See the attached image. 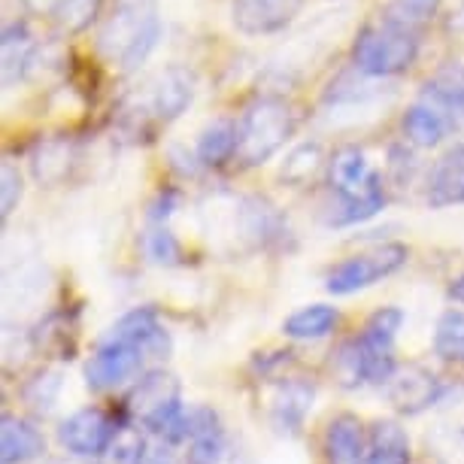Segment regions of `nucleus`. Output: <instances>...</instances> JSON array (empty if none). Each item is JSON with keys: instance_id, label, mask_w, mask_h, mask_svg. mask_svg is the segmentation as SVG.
<instances>
[{"instance_id": "f257e3e1", "label": "nucleus", "mask_w": 464, "mask_h": 464, "mask_svg": "<svg viewBox=\"0 0 464 464\" xmlns=\"http://www.w3.org/2000/svg\"><path fill=\"white\" fill-rule=\"evenodd\" d=\"M161 37L155 0H112L98 34V52L121 73H130L149 58Z\"/></svg>"}, {"instance_id": "f03ea898", "label": "nucleus", "mask_w": 464, "mask_h": 464, "mask_svg": "<svg viewBox=\"0 0 464 464\" xmlns=\"http://www.w3.org/2000/svg\"><path fill=\"white\" fill-rule=\"evenodd\" d=\"M328 186L337 204L331 207V225H358L385 207L382 177L367 164L358 146H340L328 161Z\"/></svg>"}, {"instance_id": "7ed1b4c3", "label": "nucleus", "mask_w": 464, "mask_h": 464, "mask_svg": "<svg viewBox=\"0 0 464 464\" xmlns=\"http://www.w3.org/2000/svg\"><path fill=\"white\" fill-rule=\"evenodd\" d=\"M295 112L292 107L276 98V94H261L243 110L237 121L240 128V146H237V161L243 168H261L288 143V137L295 134Z\"/></svg>"}, {"instance_id": "20e7f679", "label": "nucleus", "mask_w": 464, "mask_h": 464, "mask_svg": "<svg viewBox=\"0 0 464 464\" xmlns=\"http://www.w3.org/2000/svg\"><path fill=\"white\" fill-rule=\"evenodd\" d=\"M419 58V34L395 28V24L373 22L358 31L353 43V67L367 80L401 76Z\"/></svg>"}, {"instance_id": "39448f33", "label": "nucleus", "mask_w": 464, "mask_h": 464, "mask_svg": "<svg viewBox=\"0 0 464 464\" xmlns=\"http://www.w3.org/2000/svg\"><path fill=\"white\" fill-rule=\"evenodd\" d=\"M407 258H410V249L404 243H380V246L358 252L353 258L337 261V265L328 270L325 288L331 295L364 292V288L376 285L380 279L398 274V270L407 265Z\"/></svg>"}, {"instance_id": "423d86ee", "label": "nucleus", "mask_w": 464, "mask_h": 464, "mask_svg": "<svg viewBox=\"0 0 464 464\" xmlns=\"http://www.w3.org/2000/svg\"><path fill=\"white\" fill-rule=\"evenodd\" d=\"M191 101H195V76H191L186 67L173 64V67H164L161 73H155L152 80L146 82L143 98L137 101L134 110H128V116L134 119L140 128L149 125V121L168 125V121L179 119L182 112L191 107Z\"/></svg>"}, {"instance_id": "0eeeda50", "label": "nucleus", "mask_w": 464, "mask_h": 464, "mask_svg": "<svg viewBox=\"0 0 464 464\" xmlns=\"http://www.w3.org/2000/svg\"><path fill=\"white\" fill-rule=\"evenodd\" d=\"M146 355L134 343H121V340L101 337L98 349L92 353L85 364V385L92 392H116L130 380L143 376Z\"/></svg>"}, {"instance_id": "6e6552de", "label": "nucleus", "mask_w": 464, "mask_h": 464, "mask_svg": "<svg viewBox=\"0 0 464 464\" xmlns=\"http://www.w3.org/2000/svg\"><path fill=\"white\" fill-rule=\"evenodd\" d=\"M121 425L107 413V410L82 407L61 422L58 440L70 455H76V459H101L103 450L110 446V440L116 437V431Z\"/></svg>"}, {"instance_id": "1a4fd4ad", "label": "nucleus", "mask_w": 464, "mask_h": 464, "mask_svg": "<svg viewBox=\"0 0 464 464\" xmlns=\"http://www.w3.org/2000/svg\"><path fill=\"white\" fill-rule=\"evenodd\" d=\"M389 404L404 416H419L443 398V380L422 364L398 367L395 376L382 385Z\"/></svg>"}, {"instance_id": "9d476101", "label": "nucleus", "mask_w": 464, "mask_h": 464, "mask_svg": "<svg viewBox=\"0 0 464 464\" xmlns=\"http://www.w3.org/2000/svg\"><path fill=\"white\" fill-rule=\"evenodd\" d=\"M110 340H121V343H134L143 349L146 358H168L170 353V334L161 325L155 306H134L130 313H125L107 334Z\"/></svg>"}, {"instance_id": "9b49d317", "label": "nucleus", "mask_w": 464, "mask_h": 464, "mask_svg": "<svg viewBox=\"0 0 464 464\" xmlns=\"http://www.w3.org/2000/svg\"><path fill=\"white\" fill-rule=\"evenodd\" d=\"M301 10L304 0H234V24L249 37H265L288 28Z\"/></svg>"}, {"instance_id": "f8f14e48", "label": "nucleus", "mask_w": 464, "mask_h": 464, "mask_svg": "<svg viewBox=\"0 0 464 464\" xmlns=\"http://www.w3.org/2000/svg\"><path fill=\"white\" fill-rule=\"evenodd\" d=\"M428 207L443 209L452 204H464V143H452L434 161L425 182Z\"/></svg>"}, {"instance_id": "ddd939ff", "label": "nucleus", "mask_w": 464, "mask_h": 464, "mask_svg": "<svg viewBox=\"0 0 464 464\" xmlns=\"http://www.w3.org/2000/svg\"><path fill=\"white\" fill-rule=\"evenodd\" d=\"M188 464H218L225 452V428L213 407H191L188 410Z\"/></svg>"}, {"instance_id": "4468645a", "label": "nucleus", "mask_w": 464, "mask_h": 464, "mask_svg": "<svg viewBox=\"0 0 464 464\" xmlns=\"http://www.w3.org/2000/svg\"><path fill=\"white\" fill-rule=\"evenodd\" d=\"M328 464H364L367 455V434L362 419L355 413H337L322 437Z\"/></svg>"}, {"instance_id": "2eb2a0df", "label": "nucleus", "mask_w": 464, "mask_h": 464, "mask_svg": "<svg viewBox=\"0 0 464 464\" xmlns=\"http://www.w3.org/2000/svg\"><path fill=\"white\" fill-rule=\"evenodd\" d=\"M46 452V437L40 428L22 416L4 413L0 422V461L4 464H28Z\"/></svg>"}, {"instance_id": "dca6fc26", "label": "nucleus", "mask_w": 464, "mask_h": 464, "mask_svg": "<svg viewBox=\"0 0 464 464\" xmlns=\"http://www.w3.org/2000/svg\"><path fill=\"white\" fill-rule=\"evenodd\" d=\"M0 49H4V85L13 89L15 82H22L28 76V70L37 61V40H34L31 28L24 22H10L4 28Z\"/></svg>"}, {"instance_id": "f3484780", "label": "nucleus", "mask_w": 464, "mask_h": 464, "mask_svg": "<svg viewBox=\"0 0 464 464\" xmlns=\"http://www.w3.org/2000/svg\"><path fill=\"white\" fill-rule=\"evenodd\" d=\"M401 130H404V140L416 149H434L443 143L446 130H450V119H446L443 110L431 107L428 101H419L413 107L404 110V119H401Z\"/></svg>"}, {"instance_id": "a211bd4d", "label": "nucleus", "mask_w": 464, "mask_h": 464, "mask_svg": "<svg viewBox=\"0 0 464 464\" xmlns=\"http://www.w3.org/2000/svg\"><path fill=\"white\" fill-rule=\"evenodd\" d=\"M237 146H240L237 121L216 119L200 130L195 155L204 168H222L225 161H237Z\"/></svg>"}, {"instance_id": "6ab92c4d", "label": "nucleus", "mask_w": 464, "mask_h": 464, "mask_svg": "<svg viewBox=\"0 0 464 464\" xmlns=\"http://www.w3.org/2000/svg\"><path fill=\"white\" fill-rule=\"evenodd\" d=\"M364 464H410V437L398 422L382 419L367 434Z\"/></svg>"}, {"instance_id": "aec40b11", "label": "nucleus", "mask_w": 464, "mask_h": 464, "mask_svg": "<svg viewBox=\"0 0 464 464\" xmlns=\"http://www.w3.org/2000/svg\"><path fill=\"white\" fill-rule=\"evenodd\" d=\"M425 101L443 112H464V64L446 61L428 76Z\"/></svg>"}, {"instance_id": "412c9836", "label": "nucleus", "mask_w": 464, "mask_h": 464, "mask_svg": "<svg viewBox=\"0 0 464 464\" xmlns=\"http://www.w3.org/2000/svg\"><path fill=\"white\" fill-rule=\"evenodd\" d=\"M31 343L43 355L70 362L76 355V325L67 319V313H49L31 334Z\"/></svg>"}, {"instance_id": "4be33fe9", "label": "nucleus", "mask_w": 464, "mask_h": 464, "mask_svg": "<svg viewBox=\"0 0 464 464\" xmlns=\"http://www.w3.org/2000/svg\"><path fill=\"white\" fill-rule=\"evenodd\" d=\"M313 407V385L301 380H288L283 389L276 392L274 404H270V419L279 431H297L304 416Z\"/></svg>"}, {"instance_id": "5701e85b", "label": "nucleus", "mask_w": 464, "mask_h": 464, "mask_svg": "<svg viewBox=\"0 0 464 464\" xmlns=\"http://www.w3.org/2000/svg\"><path fill=\"white\" fill-rule=\"evenodd\" d=\"M340 310L331 304H310L295 310L292 316L283 322V334L292 340H322L337 328Z\"/></svg>"}, {"instance_id": "b1692460", "label": "nucleus", "mask_w": 464, "mask_h": 464, "mask_svg": "<svg viewBox=\"0 0 464 464\" xmlns=\"http://www.w3.org/2000/svg\"><path fill=\"white\" fill-rule=\"evenodd\" d=\"M70 164H73V146L70 140H43V143L34 149V177L43 186H58L61 179L70 173Z\"/></svg>"}, {"instance_id": "393cba45", "label": "nucleus", "mask_w": 464, "mask_h": 464, "mask_svg": "<svg viewBox=\"0 0 464 464\" xmlns=\"http://www.w3.org/2000/svg\"><path fill=\"white\" fill-rule=\"evenodd\" d=\"M434 355L452 367H464V310H446L437 319Z\"/></svg>"}, {"instance_id": "a878e982", "label": "nucleus", "mask_w": 464, "mask_h": 464, "mask_svg": "<svg viewBox=\"0 0 464 464\" xmlns=\"http://www.w3.org/2000/svg\"><path fill=\"white\" fill-rule=\"evenodd\" d=\"M440 4L443 0H389V4L382 6L380 22L419 34L437 15Z\"/></svg>"}, {"instance_id": "bb28decb", "label": "nucleus", "mask_w": 464, "mask_h": 464, "mask_svg": "<svg viewBox=\"0 0 464 464\" xmlns=\"http://www.w3.org/2000/svg\"><path fill=\"white\" fill-rule=\"evenodd\" d=\"M401 328H404V310H401V306H380V310L367 316L358 337L376 349H395Z\"/></svg>"}, {"instance_id": "cd10ccee", "label": "nucleus", "mask_w": 464, "mask_h": 464, "mask_svg": "<svg viewBox=\"0 0 464 464\" xmlns=\"http://www.w3.org/2000/svg\"><path fill=\"white\" fill-rule=\"evenodd\" d=\"M325 168V155H322L319 143H301L297 149H292V155L283 164V179L288 186L301 188L306 182H313Z\"/></svg>"}, {"instance_id": "c85d7f7f", "label": "nucleus", "mask_w": 464, "mask_h": 464, "mask_svg": "<svg viewBox=\"0 0 464 464\" xmlns=\"http://www.w3.org/2000/svg\"><path fill=\"white\" fill-rule=\"evenodd\" d=\"M149 452V443L140 428L134 425H121L116 437L110 440V446L103 450L98 464H143Z\"/></svg>"}, {"instance_id": "c756f323", "label": "nucleus", "mask_w": 464, "mask_h": 464, "mask_svg": "<svg viewBox=\"0 0 464 464\" xmlns=\"http://www.w3.org/2000/svg\"><path fill=\"white\" fill-rule=\"evenodd\" d=\"M331 371H334V380L343 385V389H358V385H367V373H364V353L358 337H349L337 346L334 362H331Z\"/></svg>"}, {"instance_id": "7c9ffc66", "label": "nucleus", "mask_w": 464, "mask_h": 464, "mask_svg": "<svg viewBox=\"0 0 464 464\" xmlns=\"http://www.w3.org/2000/svg\"><path fill=\"white\" fill-rule=\"evenodd\" d=\"M101 6H103V0H58L52 19H55L61 34H82L98 19Z\"/></svg>"}, {"instance_id": "2f4dec72", "label": "nucleus", "mask_w": 464, "mask_h": 464, "mask_svg": "<svg viewBox=\"0 0 464 464\" xmlns=\"http://www.w3.org/2000/svg\"><path fill=\"white\" fill-rule=\"evenodd\" d=\"M22 395L34 413H43V416L52 413V407H55V401L61 395V373H55V371L37 373L28 385H24Z\"/></svg>"}, {"instance_id": "473e14b6", "label": "nucleus", "mask_w": 464, "mask_h": 464, "mask_svg": "<svg viewBox=\"0 0 464 464\" xmlns=\"http://www.w3.org/2000/svg\"><path fill=\"white\" fill-rule=\"evenodd\" d=\"M146 256L155 261V265H179L182 258V243L177 240V234L170 227L159 225L155 231L146 234Z\"/></svg>"}, {"instance_id": "72a5a7b5", "label": "nucleus", "mask_w": 464, "mask_h": 464, "mask_svg": "<svg viewBox=\"0 0 464 464\" xmlns=\"http://www.w3.org/2000/svg\"><path fill=\"white\" fill-rule=\"evenodd\" d=\"M0 182H4V198H0V213L4 218L13 216V209L19 207L22 200V173L13 161H4V170H0Z\"/></svg>"}, {"instance_id": "f704fd0d", "label": "nucleus", "mask_w": 464, "mask_h": 464, "mask_svg": "<svg viewBox=\"0 0 464 464\" xmlns=\"http://www.w3.org/2000/svg\"><path fill=\"white\" fill-rule=\"evenodd\" d=\"M143 464H188V461L177 452V446H173V443L159 440V443L149 446V452H146V461H143Z\"/></svg>"}, {"instance_id": "c9c22d12", "label": "nucleus", "mask_w": 464, "mask_h": 464, "mask_svg": "<svg viewBox=\"0 0 464 464\" xmlns=\"http://www.w3.org/2000/svg\"><path fill=\"white\" fill-rule=\"evenodd\" d=\"M28 10H34V13H55V6H58V0H22Z\"/></svg>"}, {"instance_id": "e433bc0d", "label": "nucleus", "mask_w": 464, "mask_h": 464, "mask_svg": "<svg viewBox=\"0 0 464 464\" xmlns=\"http://www.w3.org/2000/svg\"><path fill=\"white\" fill-rule=\"evenodd\" d=\"M450 297H452L455 304H461V306H464V274H459V276H455L452 283H450Z\"/></svg>"}, {"instance_id": "4c0bfd02", "label": "nucleus", "mask_w": 464, "mask_h": 464, "mask_svg": "<svg viewBox=\"0 0 464 464\" xmlns=\"http://www.w3.org/2000/svg\"><path fill=\"white\" fill-rule=\"evenodd\" d=\"M452 28H455V31H464V0L459 4V10H455V15H452Z\"/></svg>"}, {"instance_id": "58836bf2", "label": "nucleus", "mask_w": 464, "mask_h": 464, "mask_svg": "<svg viewBox=\"0 0 464 464\" xmlns=\"http://www.w3.org/2000/svg\"><path fill=\"white\" fill-rule=\"evenodd\" d=\"M52 464H67V461H52Z\"/></svg>"}, {"instance_id": "ea45409f", "label": "nucleus", "mask_w": 464, "mask_h": 464, "mask_svg": "<svg viewBox=\"0 0 464 464\" xmlns=\"http://www.w3.org/2000/svg\"><path fill=\"white\" fill-rule=\"evenodd\" d=\"M461 434H464V428H461Z\"/></svg>"}]
</instances>
